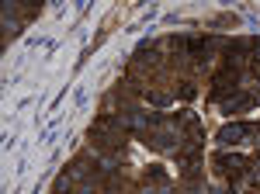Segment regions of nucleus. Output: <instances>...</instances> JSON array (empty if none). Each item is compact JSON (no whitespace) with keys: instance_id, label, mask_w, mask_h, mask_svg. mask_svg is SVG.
Returning <instances> with one entry per match:
<instances>
[{"instance_id":"obj_2","label":"nucleus","mask_w":260,"mask_h":194,"mask_svg":"<svg viewBox=\"0 0 260 194\" xmlns=\"http://www.w3.org/2000/svg\"><path fill=\"white\" fill-rule=\"evenodd\" d=\"M243 136H253V125H225L219 132V142L233 146V142H243Z\"/></svg>"},{"instance_id":"obj_1","label":"nucleus","mask_w":260,"mask_h":194,"mask_svg":"<svg viewBox=\"0 0 260 194\" xmlns=\"http://www.w3.org/2000/svg\"><path fill=\"white\" fill-rule=\"evenodd\" d=\"M215 163H219L222 174L233 177V180H236V177H243V170H246V159H243V156H229V153H222Z\"/></svg>"},{"instance_id":"obj_3","label":"nucleus","mask_w":260,"mask_h":194,"mask_svg":"<svg viewBox=\"0 0 260 194\" xmlns=\"http://www.w3.org/2000/svg\"><path fill=\"white\" fill-rule=\"evenodd\" d=\"M250 104H253V97L236 94V97H229V101H225V111H240V108H250Z\"/></svg>"}]
</instances>
